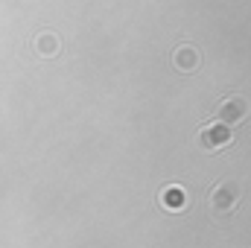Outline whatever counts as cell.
<instances>
[{"instance_id": "1", "label": "cell", "mask_w": 251, "mask_h": 248, "mask_svg": "<svg viewBox=\"0 0 251 248\" xmlns=\"http://www.w3.org/2000/svg\"><path fill=\"white\" fill-rule=\"evenodd\" d=\"M231 143V125L225 123H207L199 128V134H196V146L199 149H204V152H216V149H225Z\"/></svg>"}, {"instance_id": "2", "label": "cell", "mask_w": 251, "mask_h": 248, "mask_svg": "<svg viewBox=\"0 0 251 248\" xmlns=\"http://www.w3.org/2000/svg\"><path fill=\"white\" fill-rule=\"evenodd\" d=\"M240 184H234V181H222V184H216L210 190V210L213 213H231L234 207H237V201H240Z\"/></svg>"}, {"instance_id": "3", "label": "cell", "mask_w": 251, "mask_h": 248, "mask_svg": "<svg viewBox=\"0 0 251 248\" xmlns=\"http://www.w3.org/2000/svg\"><path fill=\"white\" fill-rule=\"evenodd\" d=\"M249 117V99L243 97H228L216 105V120L225 125H237Z\"/></svg>"}, {"instance_id": "4", "label": "cell", "mask_w": 251, "mask_h": 248, "mask_svg": "<svg viewBox=\"0 0 251 248\" xmlns=\"http://www.w3.org/2000/svg\"><path fill=\"white\" fill-rule=\"evenodd\" d=\"M170 62H173L176 70H181V73H196V70L201 67V53H199L193 44H178V47L173 50Z\"/></svg>"}, {"instance_id": "5", "label": "cell", "mask_w": 251, "mask_h": 248, "mask_svg": "<svg viewBox=\"0 0 251 248\" xmlns=\"http://www.w3.org/2000/svg\"><path fill=\"white\" fill-rule=\"evenodd\" d=\"M158 198H161V207L170 210V213H181V210L187 207V193H184L178 184H167L164 190H161Z\"/></svg>"}, {"instance_id": "6", "label": "cell", "mask_w": 251, "mask_h": 248, "mask_svg": "<svg viewBox=\"0 0 251 248\" xmlns=\"http://www.w3.org/2000/svg\"><path fill=\"white\" fill-rule=\"evenodd\" d=\"M32 44H35V53H38V56H47V59L62 50V41H59V35H53V32H38Z\"/></svg>"}]
</instances>
